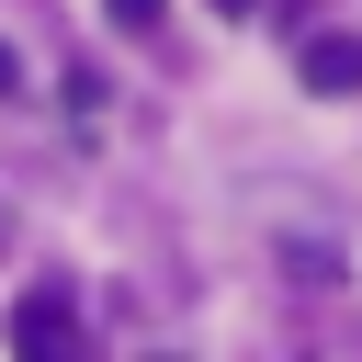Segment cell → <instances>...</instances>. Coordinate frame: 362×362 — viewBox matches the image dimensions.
<instances>
[{"label":"cell","mask_w":362,"mask_h":362,"mask_svg":"<svg viewBox=\"0 0 362 362\" xmlns=\"http://www.w3.org/2000/svg\"><path fill=\"white\" fill-rule=\"evenodd\" d=\"M11 351H34V362H68V351H79V294H68V283H34V294L11 305Z\"/></svg>","instance_id":"6da1fadb"},{"label":"cell","mask_w":362,"mask_h":362,"mask_svg":"<svg viewBox=\"0 0 362 362\" xmlns=\"http://www.w3.org/2000/svg\"><path fill=\"white\" fill-rule=\"evenodd\" d=\"M294 79L328 90V102H351V90H362V34H305V45H294Z\"/></svg>","instance_id":"7a4b0ae2"},{"label":"cell","mask_w":362,"mask_h":362,"mask_svg":"<svg viewBox=\"0 0 362 362\" xmlns=\"http://www.w3.org/2000/svg\"><path fill=\"white\" fill-rule=\"evenodd\" d=\"M113 23H124V34H158V23H170V0H113Z\"/></svg>","instance_id":"3957f363"},{"label":"cell","mask_w":362,"mask_h":362,"mask_svg":"<svg viewBox=\"0 0 362 362\" xmlns=\"http://www.w3.org/2000/svg\"><path fill=\"white\" fill-rule=\"evenodd\" d=\"M11 90H23V57H11V45H0V102H11Z\"/></svg>","instance_id":"277c9868"}]
</instances>
